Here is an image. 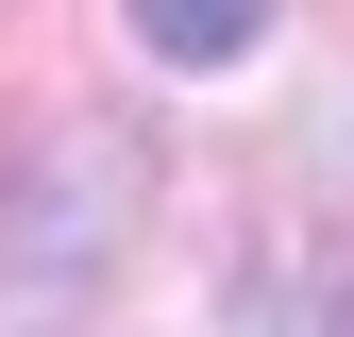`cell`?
I'll return each instance as SVG.
<instances>
[{"mask_svg": "<svg viewBox=\"0 0 354 337\" xmlns=\"http://www.w3.org/2000/svg\"><path fill=\"white\" fill-rule=\"evenodd\" d=\"M118 220H136V152H118L102 118H51V135L17 152V186H0V337L68 320L84 287H102Z\"/></svg>", "mask_w": 354, "mask_h": 337, "instance_id": "obj_1", "label": "cell"}, {"mask_svg": "<svg viewBox=\"0 0 354 337\" xmlns=\"http://www.w3.org/2000/svg\"><path fill=\"white\" fill-rule=\"evenodd\" d=\"M270 34V0H136V51L152 68H236Z\"/></svg>", "mask_w": 354, "mask_h": 337, "instance_id": "obj_2", "label": "cell"}, {"mask_svg": "<svg viewBox=\"0 0 354 337\" xmlns=\"http://www.w3.org/2000/svg\"><path fill=\"white\" fill-rule=\"evenodd\" d=\"M321 337H354V253H321Z\"/></svg>", "mask_w": 354, "mask_h": 337, "instance_id": "obj_3", "label": "cell"}]
</instances>
